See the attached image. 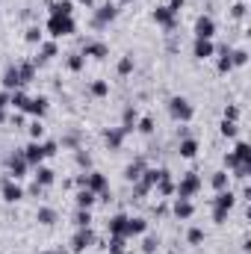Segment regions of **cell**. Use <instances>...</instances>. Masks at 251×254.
<instances>
[{
  "instance_id": "1",
  "label": "cell",
  "mask_w": 251,
  "mask_h": 254,
  "mask_svg": "<svg viewBox=\"0 0 251 254\" xmlns=\"http://www.w3.org/2000/svg\"><path fill=\"white\" fill-rule=\"evenodd\" d=\"M45 30L54 42H60V39H68V36L77 33V21H74V15H51Z\"/></svg>"
},
{
  "instance_id": "2",
  "label": "cell",
  "mask_w": 251,
  "mask_h": 254,
  "mask_svg": "<svg viewBox=\"0 0 251 254\" xmlns=\"http://www.w3.org/2000/svg\"><path fill=\"white\" fill-rule=\"evenodd\" d=\"M210 207H213V222H216V225H225V222H228V213L237 207V192L234 190L216 192V198L210 201Z\"/></svg>"
},
{
  "instance_id": "3",
  "label": "cell",
  "mask_w": 251,
  "mask_h": 254,
  "mask_svg": "<svg viewBox=\"0 0 251 254\" xmlns=\"http://www.w3.org/2000/svg\"><path fill=\"white\" fill-rule=\"evenodd\" d=\"M166 110H169L172 122H178V125H189L195 119V107L189 104V98H184V95H172L166 101Z\"/></svg>"
},
{
  "instance_id": "4",
  "label": "cell",
  "mask_w": 251,
  "mask_h": 254,
  "mask_svg": "<svg viewBox=\"0 0 251 254\" xmlns=\"http://www.w3.org/2000/svg\"><path fill=\"white\" fill-rule=\"evenodd\" d=\"M201 187H204L201 175H198V172H187V175L175 184V198H187V201H192V198L201 192Z\"/></svg>"
},
{
  "instance_id": "5",
  "label": "cell",
  "mask_w": 251,
  "mask_h": 254,
  "mask_svg": "<svg viewBox=\"0 0 251 254\" xmlns=\"http://www.w3.org/2000/svg\"><path fill=\"white\" fill-rule=\"evenodd\" d=\"M95 246V231L92 228H74V237L68 243V252L71 254H83L86 249Z\"/></svg>"
},
{
  "instance_id": "6",
  "label": "cell",
  "mask_w": 251,
  "mask_h": 254,
  "mask_svg": "<svg viewBox=\"0 0 251 254\" xmlns=\"http://www.w3.org/2000/svg\"><path fill=\"white\" fill-rule=\"evenodd\" d=\"M151 18H154V24H157V27H163V30H166L169 36H172V33L178 30V24H181V21H178V15H175V12H172L169 6H154Z\"/></svg>"
},
{
  "instance_id": "7",
  "label": "cell",
  "mask_w": 251,
  "mask_h": 254,
  "mask_svg": "<svg viewBox=\"0 0 251 254\" xmlns=\"http://www.w3.org/2000/svg\"><path fill=\"white\" fill-rule=\"evenodd\" d=\"M6 172H9V178H12V181L27 178L30 166H27V160H24V151H21V148H18V151H12V154L6 157Z\"/></svg>"
},
{
  "instance_id": "8",
  "label": "cell",
  "mask_w": 251,
  "mask_h": 254,
  "mask_svg": "<svg viewBox=\"0 0 251 254\" xmlns=\"http://www.w3.org/2000/svg\"><path fill=\"white\" fill-rule=\"evenodd\" d=\"M116 18H119V6L107 0L104 6H98V9H95V15H92V27H95V30H104V27H107V24H113Z\"/></svg>"
},
{
  "instance_id": "9",
  "label": "cell",
  "mask_w": 251,
  "mask_h": 254,
  "mask_svg": "<svg viewBox=\"0 0 251 254\" xmlns=\"http://www.w3.org/2000/svg\"><path fill=\"white\" fill-rule=\"evenodd\" d=\"M24 187L18 184V181H12V178H3V184H0V198L6 201V204H18V201H24Z\"/></svg>"
},
{
  "instance_id": "10",
  "label": "cell",
  "mask_w": 251,
  "mask_h": 254,
  "mask_svg": "<svg viewBox=\"0 0 251 254\" xmlns=\"http://www.w3.org/2000/svg\"><path fill=\"white\" fill-rule=\"evenodd\" d=\"M192 57H195L198 63L213 60V57H216V45H213V39H195V42H192Z\"/></svg>"
},
{
  "instance_id": "11",
  "label": "cell",
  "mask_w": 251,
  "mask_h": 254,
  "mask_svg": "<svg viewBox=\"0 0 251 254\" xmlns=\"http://www.w3.org/2000/svg\"><path fill=\"white\" fill-rule=\"evenodd\" d=\"M48 110H51V101L45 98V95H39V98H30V104H27V110H24V116H33V119H45L48 116Z\"/></svg>"
},
{
  "instance_id": "12",
  "label": "cell",
  "mask_w": 251,
  "mask_h": 254,
  "mask_svg": "<svg viewBox=\"0 0 251 254\" xmlns=\"http://www.w3.org/2000/svg\"><path fill=\"white\" fill-rule=\"evenodd\" d=\"M21 151H24V160H27L30 169H36V166L45 163V148H42V142H33V139H30V145L21 148Z\"/></svg>"
},
{
  "instance_id": "13",
  "label": "cell",
  "mask_w": 251,
  "mask_h": 254,
  "mask_svg": "<svg viewBox=\"0 0 251 254\" xmlns=\"http://www.w3.org/2000/svg\"><path fill=\"white\" fill-rule=\"evenodd\" d=\"M216 36V21L210 15H198L195 18V39H213Z\"/></svg>"
},
{
  "instance_id": "14",
  "label": "cell",
  "mask_w": 251,
  "mask_h": 254,
  "mask_svg": "<svg viewBox=\"0 0 251 254\" xmlns=\"http://www.w3.org/2000/svg\"><path fill=\"white\" fill-rule=\"evenodd\" d=\"M148 231V219L142 216H127V225H125V240H133V237H142Z\"/></svg>"
},
{
  "instance_id": "15",
  "label": "cell",
  "mask_w": 251,
  "mask_h": 254,
  "mask_svg": "<svg viewBox=\"0 0 251 254\" xmlns=\"http://www.w3.org/2000/svg\"><path fill=\"white\" fill-rule=\"evenodd\" d=\"M83 57H92V60H107L110 57V48L104 45V42H95V39H89V42H83V51H80Z\"/></svg>"
},
{
  "instance_id": "16",
  "label": "cell",
  "mask_w": 251,
  "mask_h": 254,
  "mask_svg": "<svg viewBox=\"0 0 251 254\" xmlns=\"http://www.w3.org/2000/svg\"><path fill=\"white\" fill-rule=\"evenodd\" d=\"M86 190H92L95 195H101V192H107L110 190V181H107V175H101V172H89L86 175Z\"/></svg>"
},
{
  "instance_id": "17",
  "label": "cell",
  "mask_w": 251,
  "mask_h": 254,
  "mask_svg": "<svg viewBox=\"0 0 251 254\" xmlns=\"http://www.w3.org/2000/svg\"><path fill=\"white\" fill-rule=\"evenodd\" d=\"M0 83H3V92H15V89H24V86H21V74H18V65H9V68L3 71Z\"/></svg>"
},
{
  "instance_id": "18",
  "label": "cell",
  "mask_w": 251,
  "mask_h": 254,
  "mask_svg": "<svg viewBox=\"0 0 251 254\" xmlns=\"http://www.w3.org/2000/svg\"><path fill=\"white\" fill-rule=\"evenodd\" d=\"M33 172H36L33 178H36V184H39L42 190H48V187H54V184H57V172H54L51 166H45V163H42V166H36Z\"/></svg>"
},
{
  "instance_id": "19",
  "label": "cell",
  "mask_w": 251,
  "mask_h": 254,
  "mask_svg": "<svg viewBox=\"0 0 251 254\" xmlns=\"http://www.w3.org/2000/svg\"><path fill=\"white\" fill-rule=\"evenodd\" d=\"M172 213H175V219L189 222V219L195 216V204H192V201H187V198H175V204H172Z\"/></svg>"
},
{
  "instance_id": "20",
  "label": "cell",
  "mask_w": 251,
  "mask_h": 254,
  "mask_svg": "<svg viewBox=\"0 0 251 254\" xmlns=\"http://www.w3.org/2000/svg\"><path fill=\"white\" fill-rule=\"evenodd\" d=\"M125 139H127V133L122 130V127H110V130L104 133V142H107V148H110V151H122Z\"/></svg>"
},
{
  "instance_id": "21",
  "label": "cell",
  "mask_w": 251,
  "mask_h": 254,
  "mask_svg": "<svg viewBox=\"0 0 251 254\" xmlns=\"http://www.w3.org/2000/svg\"><path fill=\"white\" fill-rule=\"evenodd\" d=\"M57 54H60V45H57L54 39H51V42H42V45H39V57H36L33 63H36V68H39V65H45L48 60H54Z\"/></svg>"
},
{
  "instance_id": "22",
  "label": "cell",
  "mask_w": 251,
  "mask_h": 254,
  "mask_svg": "<svg viewBox=\"0 0 251 254\" xmlns=\"http://www.w3.org/2000/svg\"><path fill=\"white\" fill-rule=\"evenodd\" d=\"M145 169H148L145 157H136V160H133V163L125 169V181H127V184H136V181L142 178V172H145Z\"/></svg>"
},
{
  "instance_id": "23",
  "label": "cell",
  "mask_w": 251,
  "mask_h": 254,
  "mask_svg": "<svg viewBox=\"0 0 251 254\" xmlns=\"http://www.w3.org/2000/svg\"><path fill=\"white\" fill-rule=\"evenodd\" d=\"M178 154H181L184 160H195V157H198V139H192V136L181 139V142H178Z\"/></svg>"
},
{
  "instance_id": "24",
  "label": "cell",
  "mask_w": 251,
  "mask_h": 254,
  "mask_svg": "<svg viewBox=\"0 0 251 254\" xmlns=\"http://www.w3.org/2000/svg\"><path fill=\"white\" fill-rule=\"evenodd\" d=\"M125 225H127V213H116V216H110V222H107L110 237H125Z\"/></svg>"
},
{
  "instance_id": "25",
  "label": "cell",
  "mask_w": 251,
  "mask_h": 254,
  "mask_svg": "<svg viewBox=\"0 0 251 254\" xmlns=\"http://www.w3.org/2000/svg\"><path fill=\"white\" fill-rule=\"evenodd\" d=\"M95 201H98V195H95L92 190H86V187H83V190H77V195H74V204H77L80 210H92V207H95Z\"/></svg>"
},
{
  "instance_id": "26",
  "label": "cell",
  "mask_w": 251,
  "mask_h": 254,
  "mask_svg": "<svg viewBox=\"0 0 251 254\" xmlns=\"http://www.w3.org/2000/svg\"><path fill=\"white\" fill-rule=\"evenodd\" d=\"M136 122H139V110L130 104V107H125V113H122V130L125 133H133L136 130Z\"/></svg>"
},
{
  "instance_id": "27",
  "label": "cell",
  "mask_w": 251,
  "mask_h": 254,
  "mask_svg": "<svg viewBox=\"0 0 251 254\" xmlns=\"http://www.w3.org/2000/svg\"><path fill=\"white\" fill-rule=\"evenodd\" d=\"M27 104H30V95H27L24 89L9 92V107H15V113H24V110H27Z\"/></svg>"
},
{
  "instance_id": "28",
  "label": "cell",
  "mask_w": 251,
  "mask_h": 254,
  "mask_svg": "<svg viewBox=\"0 0 251 254\" xmlns=\"http://www.w3.org/2000/svg\"><path fill=\"white\" fill-rule=\"evenodd\" d=\"M57 219H60V213H57L54 207H39V210H36V222H39V225H45V228L57 225Z\"/></svg>"
},
{
  "instance_id": "29",
  "label": "cell",
  "mask_w": 251,
  "mask_h": 254,
  "mask_svg": "<svg viewBox=\"0 0 251 254\" xmlns=\"http://www.w3.org/2000/svg\"><path fill=\"white\" fill-rule=\"evenodd\" d=\"M216 71L219 74H231L234 71V63H231V48L225 45L222 51H219V60H216Z\"/></svg>"
},
{
  "instance_id": "30",
  "label": "cell",
  "mask_w": 251,
  "mask_h": 254,
  "mask_svg": "<svg viewBox=\"0 0 251 254\" xmlns=\"http://www.w3.org/2000/svg\"><path fill=\"white\" fill-rule=\"evenodd\" d=\"M18 74H21V86H30L36 80V63H15Z\"/></svg>"
},
{
  "instance_id": "31",
  "label": "cell",
  "mask_w": 251,
  "mask_h": 254,
  "mask_svg": "<svg viewBox=\"0 0 251 254\" xmlns=\"http://www.w3.org/2000/svg\"><path fill=\"white\" fill-rule=\"evenodd\" d=\"M151 192H157V198H172V195H175V181H172V175H166Z\"/></svg>"
},
{
  "instance_id": "32",
  "label": "cell",
  "mask_w": 251,
  "mask_h": 254,
  "mask_svg": "<svg viewBox=\"0 0 251 254\" xmlns=\"http://www.w3.org/2000/svg\"><path fill=\"white\" fill-rule=\"evenodd\" d=\"M210 184H213V190L222 192V190H231V175L222 169V172H213V178H210Z\"/></svg>"
},
{
  "instance_id": "33",
  "label": "cell",
  "mask_w": 251,
  "mask_h": 254,
  "mask_svg": "<svg viewBox=\"0 0 251 254\" xmlns=\"http://www.w3.org/2000/svg\"><path fill=\"white\" fill-rule=\"evenodd\" d=\"M51 15H74V3L71 0H51Z\"/></svg>"
},
{
  "instance_id": "34",
  "label": "cell",
  "mask_w": 251,
  "mask_h": 254,
  "mask_svg": "<svg viewBox=\"0 0 251 254\" xmlns=\"http://www.w3.org/2000/svg\"><path fill=\"white\" fill-rule=\"evenodd\" d=\"M71 222H74V228H92V210H80L77 207Z\"/></svg>"
},
{
  "instance_id": "35",
  "label": "cell",
  "mask_w": 251,
  "mask_h": 254,
  "mask_svg": "<svg viewBox=\"0 0 251 254\" xmlns=\"http://www.w3.org/2000/svg\"><path fill=\"white\" fill-rule=\"evenodd\" d=\"M237 163H251V145L249 142H237V148L231 151Z\"/></svg>"
},
{
  "instance_id": "36",
  "label": "cell",
  "mask_w": 251,
  "mask_h": 254,
  "mask_svg": "<svg viewBox=\"0 0 251 254\" xmlns=\"http://www.w3.org/2000/svg\"><path fill=\"white\" fill-rule=\"evenodd\" d=\"M65 65H68V71H74V74H80L83 68H86V57L77 51V54H68V60H65Z\"/></svg>"
},
{
  "instance_id": "37",
  "label": "cell",
  "mask_w": 251,
  "mask_h": 254,
  "mask_svg": "<svg viewBox=\"0 0 251 254\" xmlns=\"http://www.w3.org/2000/svg\"><path fill=\"white\" fill-rule=\"evenodd\" d=\"M89 95H92V98H107V95H110V83H107V80H92Z\"/></svg>"
},
{
  "instance_id": "38",
  "label": "cell",
  "mask_w": 251,
  "mask_h": 254,
  "mask_svg": "<svg viewBox=\"0 0 251 254\" xmlns=\"http://www.w3.org/2000/svg\"><path fill=\"white\" fill-rule=\"evenodd\" d=\"M231 63H234V68L249 65V51L246 48H231Z\"/></svg>"
},
{
  "instance_id": "39",
  "label": "cell",
  "mask_w": 251,
  "mask_h": 254,
  "mask_svg": "<svg viewBox=\"0 0 251 254\" xmlns=\"http://www.w3.org/2000/svg\"><path fill=\"white\" fill-rule=\"evenodd\" d=\"M74 163H77L83 172H92V157H89L83 148H74Z\"/></svg>"
},
{
  "instance_id": "40",
  "label": "cell",
  "mask_w": 251,
  "mask_h": 254,
  "mask_svg": "<svg viewBox=\"0 0 251 254\" xmlns=\"http://www.w3.org/2000/svg\"><path fill=\"white\" fill-rule=\"evenodd\" d=\"M219 133H222L225 139H237V133H240V125H237V122H228V119H222V125H219Z\"/></svg>"
},
{
  "instance_id": "41",
  "label": "cell",
  "mask_w": 251,
  "mask_h": 254,
  "mask_svg": "<svg viewBox=\"0 0 251 254\" xmlns=\"http://www.w3.org/2000/svg\"><path fill=\"white\" fill-rule=\"evenodd\" d=\"M133 68H136V63H133V57H130V54H127V57H122V60H119V65H116L119 77H127V74H133Z\"/></svg>"
},
{
  "instance_id": "42",
  "label": "cell",
  "mask_w": 251,
  "mask_h": 254,
  "mask_svg": "<svg viewBox=\"0 0 251 254\" xmlns=\"http://www.w3.org/2000/svg\"><path fill=\"white\" fill-rule=\"evenodd\" d=\"M24 42H27V45H42V42H45V39H42V27H27Z\"/></svg>"
},
{
  "instance_id": "43",
  "label": "cell",
  "mask_w": 251,
  "mask_h": 254,
  "mask_svg": "<svg viewBox=\"0 0 251 254\" xmlns=\"http://www.w3.org/2000/svg\"><path fill=\"white\" fill-rule=\"evenodd\" d=\"M27 130H30V139H33V142H42V136H45V125H42L39 119H33Z\"/></svg>"
},
{
  "instance_id": "44",
  "label": "cell",
  "mask_w": 251,
  "mask_h": 254,
  "mask_svg": "<svg viewBox=\"0 0 251 254\" xmlns=\"http://www.w3.org/2000/svg\"><path fill=\"white\" fill-rule=\"evenodd\" d=\"M157 249H160V237H157V234H148V237H145V243H142V252L154 254Z\"/></svg>"
},
{
  "instance_id": "45",
  "label": "cell",
  "mask_w": 251,
  "mask_h": 254,
  "mask_svg": "<svg viewBox=\"0 0 251 254\" xmlns=\"http://www.w3.org/2000/svg\"><path fill=\"white\" fill-rule=\"evenodd\" d=\"M136 130H139L142 136H151V133H154V119H151V116L139 119V122H136Z\"/></svg>"
},
{
  "instance_id": "46",
  "label": "cell",
  "mask_w": 251,
  "mask_h": 254,
  "mask_svg": "<svg viewBox=\"0 0 251 254\" xmlns=\"http://www.w3.org/2000/svg\"><path fill=\"white\" fill-rule=\"evenodd\" d=\"M234 178H240V181H249V175H251V163H237L234 169Z\"/></svg>"
},
{
  "instance_id": "47",
  "label": "cell",
  "mask_w": 251,
  "mask_h": 254,
  "mask_svg": "<svg viewBox=\"0 0 251 254\" xmlns=\"http://www.w3.org/2000/svg\"><path fill=\"white\" fill-rule=\"evenodd\" d=\"M187 243L189 246H201V243H204V231H201V228H189L187 231Z\"/></svg>"
},
{
  "instance_id": "48",
  "label": "cell",
  "mask_w": 251,
  "mask_h": 254,
  "mask_svg": "<svg viewBox=\"0 0 251 254\" xmlns=\"http://www.w3.org/2000/svg\"><path fill=\"white\" fill-rule=\"evenodd\" d=\"M42 148H45V160L60 154V142H57V139H48V142H42Z\"/></svg>"
},
{
  "instance_id": "49",
  "label": "cell",
  "mask_w": 251,
  "mask_h": 254,
  "mask_svg": "<svg viewBox=\"0 0 251 254\" xmlns=\"http://www.w3.org/2000/svg\"><path fill=\"white\" fill-rule=\"evenodd\" d=\"M125 237H110V254H125Z\"/></svg>"
},
{
  "instance_id": "50",
  "label": "cell",
  "mask_w": 251,
  "mask_h": 254,
  "mask_svg": "<svg viewBox=\"0 0 251 254\" xmlns=\"http://www.w3.org/2000/svg\"><path fill=\"white\" fill-rule=\"evenodd\" d=\"M222 119H228V122H240V107H237V104H228L225 113H222Z\"/></svg>"
},
{
  "instance_id": "51",
  "label": "cell",
  "mask_w": 251,
  "mask_h": 254,
  "mask_svg": "<svg viewBox=\"0 0 251 254\" xmlns=\"http://www.w3.org/2000/svg\"><path fill=\"white\" fill-rule=\"evenodd\" d=\"M148 192H151V187H148L145 181H136V184H133V198H136V201H139V198H145Z\"/></svg>"
},
{
  "instance_id": "52",
  "label": "cell",
  "mask_w": 251,
  "mask_h": 254,
  "mask_svg": "<svg viewBox=\"0 0 251 254\" xmlns=\"http://www.w3.org/2000/svg\"><path fill=\"white\" fill-rule=\"evenodd\" d=\"M246 12H249V6H246V3H234V6H231V18H237V21H243V18H246Z\"/></svg>"
},
{
  "instance_id": "53",
  "label": "cell",
  "mask_w": 251,
  "mask_h": 254,
  "mask_svg": "<svg viewBox=\"0 0 251 254\" xmlns=\"http://www.w3.org/2000/svg\"><path fill=\"white\" fill-rule=\"evenodd\" d=\"M6 107H9V92H0V125L9 119V116H6Z\"/></svg>"
},
{
  "instance_id": "54",
  "label": "cell",
  "mask_w": 251,
  "mask_h": 254,
  "mask_svg": "<svg viewBox=\"0 0 251 254\" xmlns=\"http://www.w3.org/2000/svg\"><path fill=\"white\" fill-rule=\"evenodd\" d=\"M60 145L74 151V148H80V139H77V136H63V139H60Z\"/></svg>"
},
{
  "instance_id": "55",
  "label": "cell",
  "mask_w": 251,
  "mask_h": 254,
  "mask_svg": "<svg viewBox=\"0 0 251 254\" xmlns=\"http://www.w3.org/2000/svg\"><path fill=\"white\" fill-rule=\"evenodd\" d=\"M166 6H169V9H172V12H175V15H181V9H184V6H187V0H169V3H166Z\"/></svg>"
},
{
  "instance_id": "56",
  "label": "cell",
  "mask_w": 251,
  "mask_h": 254,
  "mask_svg": "<svg viewBox=\"0 0 251 254\" xmlns=\"http://www.w3.org/2000/svg\"><path fill=\"white\" fill-rule=\"evenodd\" d=\"M9 122H12L15 127H24V113H15V116H12Z\"/></svg>"
},
{
  "instance_id": "57",
  "label": "cell",
  "mask_w": 251,
  "mask_h": 254,
  "mask_svg": "<svg viewBox=\"0 0 251 254\" xmlns=\"http://www.w3.org/2000/svg\"><path fill=\"white\" fill-rule=\"evenodd\" d=\"M154 213H157V216H166V213H169V207H166V204H160V207H154Z\"/></svg>"
},
{
  "instance_id": "58",
  "label": "cell",
  "mask_w": 251,
  "mask_h": 254,
  "mask_svg": "<svg viewBox=\"0 0 251 254\" xmlns=\"http://www.w3.org/2000/svg\"><path fill=\"white\" fill-rule=\"evenodd\" d=\"M74 3H83V6H92V0H74Z\"/></svg>"
},
{
  "instance_id": "59",
  "label": "cell",
  "mask_w": 251,
  "mask_h": 254,
  "mask_svg": "<svg viewBox=\"0 0 251 254\" xmlns=\"http://www.w3.org/2000/svg\"><path fill=\"white\" fill-rule=\"evenodd\" d=\"M42 254H68V252H63V249H60V252H42Z\"/></svg>"
},
{
  "instance_id": "60",
  "label": "cell",
  "mask_w": 251,
  "mask_h": 254,
  "mask_svg": "<svg viewBox=\"0 0 251 254\" xmlns=\"http://www.w3.org/2000/svg\"><path fill=\"white\" fill-rule=\"evenodd\" d=\"M119 3H133V0H119Z\"/></svg>"
},
{
  "instance_id": "61",
  "label": "cell",
  "mask_w": 251,
  "mask_h": 254,
  "mask_svg": "<svg viewBox=\"0 0 251 254\" xmlns=\"http://www.w3.org/2000/svg\"><path fill=\"white\" fill-rule=\"evenodd\" d=\"M166 254H178V252H166Z\"/></svg>"
}]
</instances>
